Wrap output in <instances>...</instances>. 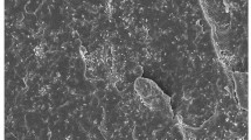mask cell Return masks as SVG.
Masks as SVG:
<instances>
[{
  "instance_id": "obj_1",
  "label": "cell",
  "mask_w": 251,
  "mask_h": 140,
  "mask_svg": "<svg viewBox=\"0 0 251 140\" xmlns=\"http://www.w3.org/2000/svg\"><path fill=\"white\" fill-rule=\"evenodd\" d=\"M133 84L137 95L150 111L161 112L172 108L170 97L165 95L164 91L152 80L138 77Z\"/></svg>"
},
{
  "instance_id": "obj_2",
  "label": "cell",
  "mask_w": 251,
  "mask_h": 140,
  "mask_svg": "<svg viewBox=\"0 0 251 140\" xmlns=\"http://www.w3.org/2000/svg\"><path fill=\"white\" fill-rule=\"evenodd\" d=\"M232 78H234L235 84V95L238 97L237 103L240 104L241 109L248 110L249 108V75L243 71H234L232 72Z\"/></svg>"
}]
</instances>
